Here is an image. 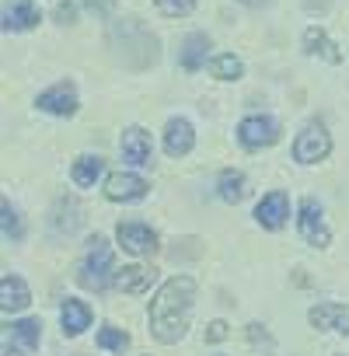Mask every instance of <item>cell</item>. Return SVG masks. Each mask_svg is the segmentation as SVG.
<instances>
[{"mask_svg":"<svg viewBox=\"0 0 349 356\" xmlns=\"http://www.w3.org/2000/svg\"><path fill=\"white\" fill-rule=\"evenodd\" d=\"M193 297H196V280L189 276H174L157 290V297L150 300V332L157 342L171 346L186 335Z\"/></svg>","mask_w":349,"mask_h":356,"instance_id":"cell-1","label":"cell"},{"mask_svg":"<svg viewBox=\"0 0 349 356\" xmlns=\"http://www.w3.org/2000/svg\"><path fill=\"white\" fill-rule=\"evenodd\" d=\"M115 273L119 269L112 262V245L102 234H95L91 238V252H88V259L77 269V283L88 286V290H95V293H102L108 283H115Z\"/></svg>","mask_w":349,"mask_h":356,"instance_id":"cell-2","label":"cell"},{"mask_svg":"<svg viewBox=\"0 0 349 356\" xmlns=\"http://www.w3.org/2000/svg\"><path fill=\"white\" fill-rule=\"evenodd\" d=\"M238 140H241L245 147H252V150L269 147V143L279 140V122H276L273 115H248V119H241V126H238Z\"/></svg>","mask_w":349,"mask_h":356,"instance_id":"cell-3","label":"cell"},{"mask_svg":"<svg viewBox=\"0 0 349 356\" xmlns=\"http://www.w3.org/2000/svg\"><path fill=\"white\" fill-rule=\"evenodd\" d=\"M328 150H332V140H328L325 126H318V122L304 126V133H300L297 143H293V157H297L300 164H314V161H321Z\"/></svg>","mask_w":349,"mask_h":356,"instance_id":"cell-4","label":"cell"},{"mask_svg":"<svg viewBox=\"0 0 349 356\" xmlns=\"http://www.w3.org/2000/svg\"><path fill=\"white\" fill-rule=\"evenodd\" d=\"M147 182L140 175H129V171H115V175H108V182H105V196L112 200V203H136V200H143L147 196Z\"/></svg>","mask_w":349,"mask_h":356,"instance_id":"cell-5","label":"cell"},{"mask_svg":"<svg viewBox=\"0 0 349 356\" xmlns=\"http://www.w3.org/2000/svg\"><path fill=\"white\" fill-rule=\"evenodd\" d=\"M115 238H119V245L129 255H154L157 252V234L147 224H119L115 227Z\"/></svg>","mask_w":349,"mask_h":356,"instance_id":"cell-6","label":"cell"},{"mask_svg":"<svg viewBox=\"0 0 349 356\" xmlns=\"http://www.w3.org/2000/svg\"><path fill=\"white\" fill-rule=\"evenodd\" d=\"M297 224H300V238L307 241V245H314V248H325L328 245V227H325V220H321V210H318V203L314 200H304L300 203V217H297Z\"/></svg>","mask_w":349,"mask_h":356,"instance_id":"cell-7","label":"cell"},{"mask_svg":"<svg viewBox=\"0 0 349 356\" xmlns=\"http://www.w3.org/2000/svg\"><path fill=\"white\" fill-rule=\"evenodd\" d=\"M286 217H290V200H286V193H269V196H262L259 207H255V220H259L262 227H269V231H279V227L286 224Z\"/></svg>","mask_w":349,"mask_h":356,"instance_id":"cell-8","label":"cell"},{"mask_svg":"<svg viewBox=\"0 0 349 356\" xmlns=\"http://www.w3.org/2000/svg\"><path fill=\"white\" fill-rule=\"evenodd\" d=\"M39 108L42 112H53V115H74L77 112V91H74V84L63 81V84L42 91L39 95Z\"/></svg>","mask_w":349,"mask_h":356,"instance_id":"cell-9","label":"cell"},{"mask_svg":"<svg viewBox=\"0 0 349 356\" xmlns=\"http://www.w3.org/2000/svg\"><path fill=\"white\" fill-rule=\"evenodd\" d=\"M193 143H196V133H193V126L186 119H171L168 122V129H164V150H168V157H186L193 150Z\"/></svg>","mask_w":349,"mask_h":356,"instance_id":"cell-10","label":"cell"},{"mask_svg":"<svg viewBox=\"0 0 349 356\" xmlns=\"http://www.w3.org/2000/svg\"><path fill=\"white\" fill-rule=\"evenodd\" d=\"M119 150L129 164H150V133L140 126H129L119 140Z\"/></svg>","mask_w":349,"mask_h":356,"instance_id":"cell-11","label":"cell"},{"mask_svg":"<svg viewBox=\"0 0 349 356\" xmlns=\"http://www.w3.org/2000/svg\"><path fill=\"white\" fill-rule=\"evenodd\" d=\"M39 25V11L32 0H8L4 8V29L8 32H29Z\"/></svg>","mask_w":349,"mask_h":356,"instance_id":"cell-12","label":"cell"},{"mask_svg":"<svg viewBox=\"0 0 349 356\" xmlns=\"http://www.w3.org/2000/svg\"><path fill=\"white\" fill-rule=\"evenodd\" d=\"M311 325H314V328H335V332L349 335V304H321V307H311Z\"/></svg>","mask_w":349,"mask_h":356,"instance_id":"cell-13","label":"cell"},{"mask_svg":"<svg viewBox=\"0 0 349 356\" xmlns=\"http://www.w3.org/2000/svg\"><path fill=\"white\" fill-rule=\"evenodd\" d=\"M29 300H32V293H29L22 276L8 273L4 280H0V307L4 311H22V307H29Z\"/></svg>","mask_w":349,"mask_h":356,"instance_id":"cell-14","label":"cell"},{"mask_svg":"<svg viewBox=\"0 0 349 356\" xmlns=\"http://www.w3.org/2000/svg\"><path fill=\"white\" fill-rule=\"evenodd\" d=\"M154 269H143V266H122L119 273H115V286L122 290V293H143L150 283H154Z\"/></svg>","mask_w":349,"mask_h":356,"instance_id":"cell-15","label":"cell"},{"mask_svg":"<svg viewBox=\"0 0 349 356\" xmlns=\"http://www.w3.org/2000/svg\"><path fill=\"white\" fill-rule=\"evenodd\" d=\"M88 325H91V307L84 300H63V332L81 335Z\"/></svg>","mask_w":349,"mask_h":356,"instance_id":"cell-16","label":"cell"},{"mask_svg":"<svg viewBox=\"0 0 349 356\" xmlns=\"http://www.w3.org/2000/svg\"><path fill=\"white\" fill-rule=\"evenodd\" d=\"M304 46H307V53H318V56H325L328 63H342V53L335 49V42H332L321 29H307V32H304Z\"/></svg>","mask_w":349,"mask_h":356,"instance_id":"cell-17","label":"cell"},{"mask_svg":"<svg viewBox=\"0 0 349 356\" xmlns=\"http://www.w3.org/2000/svg\"><path fill=\"white\" fill-rule=\"evenodd\" d=\"M8 328H11V339H15V342H22V349H25V353H32V349L39 346V339H42V325H39L35 318L15 321V325H8Z\"/></svg>","mask_w":349,"mask_h":356,"instance_id":"cell-18","label":"cell"},{"mask_svg":"<svg viewBox=\"0 0 349 356\" xmlns=\"http://www.w3.org/2000/svg\"><path fill=\"white\" fill-rule=\"evenodd\" d=\"M206 49H210V39L206 35H189L186 39V49H182V67L186 70H200L203 60H206Z\"/></svg>","mask_w":349,"mask_h":356,"instance_id":"cell-19","label":"cell"},{"mask_svg":"<svg viewBox=\"0 0 349 356\" xmlns=\"http://www.w3.org/2000/svg\"><path fill=\"white\" fill-rule=\"evenodd\" d=\"M70 175H74V182H77V186H84V189H88V186H95V178L102 175V157H77Z\"/></svg>","mask_w":349,"mask_h":356,"instance_id":"cell-20","label":"cell"},{"mask_svg":"<svg viewBox=\"0 0 349 356\" xmlns=\"http://www.w3.org/2000/svg\"><path fill=\"white\" fill-rule=\"evenodd\" d=\"M245 196V175L241 171H220V200L238 203Z\"/></svg>","mask_w":349,"mask_h":356,"instance_id":"cell-21","label":"cell"},{"mask_svg":"<svg viewBox=\"0 0 349 356\" xmlns=\"http://www.w3.org/2000/svg\"><path fill=\"white\" fill-rule=\"evenodd\" d=\"M210 74L220 77V81H234V77H241V60L231 56V53H224V56H217V60L210 63Z\"/></svg>","mask_w":349,"mask_h":356,"instance_id":"cell-22","label":"cell"},{"mask_svg":"<svg viewBox=\"0 0 349 356\" xmlns=\"http://www.w3.org/2000/svg\"><path fill=\"white\" fill-rule=\"evenodd\" d=\"M98 346H102V349H112V353L122 356V353L129 349V335L119 332V328H102V332H98Z\"/></svg>","mask_w":349,"mask_h":356,"instance_id":"cell-23","label":"cell"},{"mask_svg":"<svg viewBox=\"0 0 349 356\" xmlns=\"http://www.w3.org/2000/svg\"><path fill=\"white\" fill-rule=\"evenodd\" d=\"M154 4H157V11L168 15V18H186V15H193L196 0H154Z\"/></svg>","mask_w":349,"mask_h":356,"instance_id":"cell-24","label":"cell"},{"mask_svg":"<svg viewBox=\"0 0 349 356\" xmlns=\"http://www.w3.org/2000/svg\"><path fill=\"white\" fill-rule=\"evenodd\" d=\"M4 234L8 238H22V220H18V213L4 203Z\"/></svg>","mask_w":349,"mask_h":356,"instance_id":"cell-25","label":"cell"},{"mask_svg":"<svg viewBox=\"0 0 349 356\" xmlns=\"http://www.w3.org/2000/svg\"><path fill=\"white\" fill-rule=\"evenodd\" d=\"M206 339H210V342L227 339V321H210V325H206Z\"/></svg>","mask_w":349,"mask_h":356,"instance_id":"cell-26","label":"cell"},{"mask_svg":"<svg viewBox=\"0 0 349 356\" xmlns=\"http://www.w3.org/2000/svg\"><path fill=\"white\" fill-rule=\"evenodd\" d=\"M4 356H25V349H18V346L8 342V346H4Z\"/></svg>","mask_w":349,"mask_h":356,"instance_id":"cell-27","label":"cell"},{"mask_svg":"<svg viewBox=\"0 0 349 356\" xmlns=\"http://www.w3.org/2000/svg\"><path fill=\"white\" fill-rule=\"evenodd\" d=\"M248 4H259V0H248Z\"/></svg>","mask_w":349,"mask_h":356,"instance_id":"cell-28","label":"cell"}]
</instances>
